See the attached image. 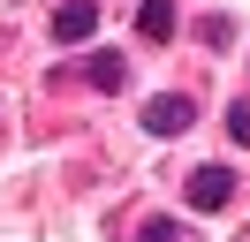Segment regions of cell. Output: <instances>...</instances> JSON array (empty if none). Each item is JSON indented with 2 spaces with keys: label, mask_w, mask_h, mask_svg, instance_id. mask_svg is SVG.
Returning <instances> with one entry per match:
<instances>
[{
  "label": "cell",
  "mask_w": 250,
  "mask_h": 242,
  "mask_svg": "<svg viewBox=\"0 0 250 242\" xmlns=\"http://www.w3.org/2000/svg\"><path fill=\"white\" fill-rule=\"evenodd\" d=\"M189 121H197V106H189L182 91H159V99L144 106V129H152V136H182Z\"/></svg>",
  "instance_id": "6da1fadb"
},
{
  "label": "cell",
  "mask_w": 250,
  "mask_h": 242,
  "mask_svg": "<svg viewBox=\"0 0 250 242\" xmlns=\"http://www.w3.org/2000/svg\"><path fill=\"white\" fill-rule=\"evenodd\" d=\"M228 197H235L228 166H197V174H189V204H197V212H228Z\"/></svg>",
  "instance_id": "7a4b0ae2"
},
{
  "label": "cell",
  "mask_w": 250,
  "mask_h": 242,
  "mask_svg": "<svg viewBox=\"0 0 250 242\" xmlns=\"http://www.w3.org/2000/svg\"><path fill=\"white\" fill-rule=\"evenodd\" d=\"M91 30H99V8H91V0H68V8H53V38H61V45H83Z\"/></svg>",
  "instance_id": "3957f363"
},
{
  "label": "cell",
  "mask_w": 250,
  "mask_h": 242,
  "mask_svg": "<svg viewBox=\"0 0 250 242\" xmlns=\"http://www.w3.org/2000/svg\"><path fill=\"white\" fill-rule=\"evenodd\" d=\"M83 83H91V91H122L129 83V60L122 53H91V60H83Z\"/></svg>",
  "instance_id": "277c9868"
},
{
  "label": "cell",
  "mask_w": 250,
  "mask_h": 242,
  "mask_svg": "<svg viewBox=\"0 0 250 242\" xmlns=\"http://www.w3.org/2000/svg\"><path fill=\"white\" fill-rule=\"evenodd\" d=\"M137 30H144V45H167L174 38V0H144V8H137Z\"/></svg>",
  "instance_id": "5b68a950"
},
{
  "label": "cell",
  "mask_w": 250,
  "mask_h": 242,
  "mask_svg": "<svg viewBox=\"0 0 250 242\" xmlns=\"http://www.w3.org/2000/svg\"><path fill=\"white\" fill-rule=\"evenodd\" d=\"M197 38H205V45H235V23H228V15H205Z\"/></svg>",
  "instance_id": "8992f818"
},
{
  "label": "cell",
  "mask_w": 250,
  "mask_h": 242,
  "mask_svg": "<svg viewBox=\"0 0 250 242\" xmlns=\"http://www.w3.org/2000/svg\"><path fill=\"white\" fill-rule=\"evenodd\" d=\"M228 136L250 151V99H235V106H228Z\"/></svg>",
  "instance_id": "52a82bcc"
},
{
  "label": "cell",
  "mask_w": 250,
  "mask_h": 242,
  "mask_svg": "<svg viewBox=\"0 0 250 242\" xmlns=\"http://www.w3.org/2000/svg\"><path fill=\"white\" fill-rule=\"evenodd\" d=\"M137 242H189V235H182L174 220H144V235H137Z\"/></svg>",
  "instance_id": "ba28073f"
}]
</instances>
